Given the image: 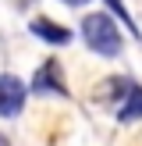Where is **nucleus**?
Returning <instances> with one entry per match:
<instances>
[{"mask_svg": "<svg viewBox=\"0 0 142 146\" xmlns=\"http://www.w3.org/2000/svg\"><path fill=\"white\" fill-rule=\"evenodd\" d=\"M25 96H28V86L18 75H11V71L0 75V118H18L25 107Z\"/></svg>", "mask_w": 142, "mask_h": 146, "instance_id": "2", "label": "nucleus"}, {"mask_svg": "<svg viewBox=\"0 0 142 146\" xmlns=\"http://www.w3.org/2000/svg\"><path fill=\"white\" fill-rule=\"evenodd\" d=\"M0 146H7V139H4V135H0Z\"/></svg>", "mask_w": 142, "mask_h": 146, "instance_id": "7", "label": "nucleus"}, {"mask_svg": "<svg viewBox=\"0 0 142 146\" xmlns=\"http://www.w3.org/2000/svg\"><path fill=\"white\" fill-rule=\"evenodd\" d=\"M117 118H121V121H139V118H142V86L131 82V89H128L124 104L117 107Z\"/></svg>", "mask_w": 142, "mask_h": 146, "instance_id": "5", "label": "nucleus"}, {"mask_svg": "<svg viewBox=\"0 0 142 146\" xmlns=\"http://www.w3.org/2000/svg\"><path fill=\"white\" fill-rule=\"evenodd\" d=\"M28 89H32L36 96H68V89H64V82H60V68H57L53 57L32 75V86H28Z\"/></svg>", "mask_w": 142, "mask_h": 146, "instance_id": "3", "label": "nucleus"}, {"mask_svg": "<svg viewBox=\"0 0 142 146\" xmlns=\"http://www.w3.org/2000/svg\"><path fill=\"white\" fill-rule=\"evenodd\" d=\"M103 4H106V11H110L114 18L121 21V25H128V32H131V36H139V29H135V21H131V14H128V7L121 4V0H103Z\"/></svg>", "mask_w": 142, "mask_h": 146, "instance_id": "6", "label": "nucleus"}, {"mask_svg": "<svg viewBox=\"0 0 142 146\" xmlns=\"http://www.w3.org/2000/svg\"><path fill=\"white\" fill-rule=\"evenodd\" d=\"M82 39H85V46H89L92 54H99V57H117L121 46H124V43H121V29L114 25V18L103 14V11L82 18Z\"/></svg>", "mask_w": 142, "mask_h": 146, "instance_id": "1", "label": "nucleus"}, {"mask_svg": "<svg viewBox=\"0 0 142 146\" xmlns=\"http://www.w3.org/2000/svg\"><path fill=\"white\" fill-rule=\"evenodd\" d=\"M32 36H39V39H46V43H53V46H64V43H71V29H64V25H57V21H50V18H32Z\"/></svg>", "mask_w": 142, "mask_h": 146, "instance_id": "4", "label": "nucleus"}]
</instances>
